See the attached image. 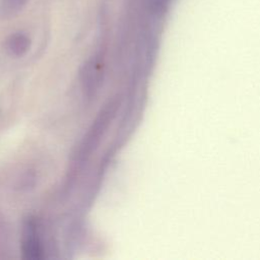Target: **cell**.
<instances>
[{
	"mask_svg": "<svg viewBox=\"0 0 260 260\" xmlns=\"http://www.w3.org/2000/svg\"><path fill=\"white\" fill-rule=\"evenodd\" d=\"M101 81V70L100 66L95 61H91L84 66L82 72V83L83 88L86 92L91 93L99 85Z\"/></svg>",
	"mask_w": 260,
	"mask_h": 260,
	"instance_id": "cell-3",
	"label": "cell"
},
{
	"mask_svg": "<svg viewBox=\"0 0 260 260\" xmlns=\"http://www.w3.org/2000/svg\"><path fill=\"white\" fill-rule=\"evenodd\" d=\"M28 0H3V8L6 12L13 13L21 9Z\"/></svg>",
	"mask_w": 260,
	"mask_h": 260,
	"instance_id": "cell-5",
	"label": "cell"
},
{
	"mask_svg": "<svg viewBox=\"0 0 260 260\" xmlns=\"http://www.w3.org/2000/svg\"><path fill=\"white\" fill-rule=\"evenodd\" d=\"M118 107L119 103L117 101H112L100 113V115L91 125V128L89 129L88 133L83 139L81 148L79 150L81 157H85L86 155H88L91 152V150L98 145L101 136L107 129L108 125L111 123L112 119L114 118Z\"/></svg>",
	"mask_w": 260,
	"mask_h": 260,
	"instance_id": "cell-1",
	"label": "cell"
},
{
	"mask_svg": "<svg viewBox=\"0 0 260 260\" xmlns=\"http://www.w3.org/2000/svg\"><path fill=\"white\" fill-rule=\"evenodd\" d=\"M30 41L28 37L22 32H15L11 35L6 41L7 51L14 56L23 55L29 48Z\"/></svg>",
	"mask_w": 260,
	"mask_h": 260,
	"instance_id": "cell-4",
	"label": "cell"
},
{
	"mask_svg": "<svg viewBox=\"0 0 260 260\" xmlns=\"http://www.w3.org/2000/svg\"><path fill=\"white\" fill-rule=\"evenodd\" d=\"M22 254L24 259H40L42 258L43 249L39 239L37 225L34 220H27L23 225L22 231Z\"/></svg>",
	"mask_w": 260,
	"mask_h": 260,
	"instance_id": "cell-2",
	"label": "cell"
}]
</instances>
